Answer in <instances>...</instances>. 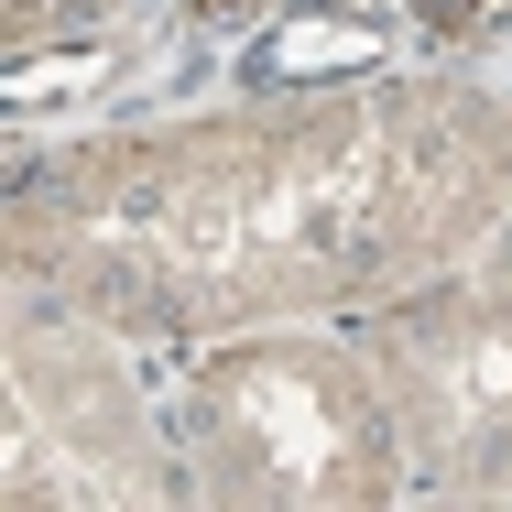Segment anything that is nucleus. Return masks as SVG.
Segmentation results:
<instances>
[{
    "mask_svg": "<svg viewBox=\"0 0 512 512\" xmlns=\"http://www.w3.org/2000/svg\"><path fill=\"white\" fill-rule=\"evenodd\" d=\"M512 218V99L382 66L295 99H218L11 153V284L142 349L371 316Z\"/></svg>",
    "mask_w": 512,
    "mask_h": 512,
    "instance_id": "1",
    "label": "nucleus"
},
{
    "mask_svg": "<svg viewBox=\"0 0 512 512\" xmlns=\"http://www.w3.org/2000/svg\"><path fill=\"white\" fill-rule=\"evenodd\" d=\"M175 436L207 512H382L414 502L404 414L360 327H240L175 360Z\"/></svg>",
    "mask_w": 512,
    "mask_h": 512,
    "instance_id": "2",
    "label": "nucleus"
},
{
    "mask_svg": "<svg viewBox=\"0 0 512 512\" xmlns=\"http://www.w3.org/2000/svg\"><path fill=\"white\" fill-rule=\"evenodd\" d=\"M142 360H153L142 338H120L99 316L11 284V425H0L11 436L0 447L11 512H55V502L164 512V502H197L175 404L153 393Z\"/></svg>",
    "mask_w": 512,
    "mask_h": 512,
    "instance_id": "3",
    "label": "nucleus"
},
{
    "mask_svg": "<svg viewBox=\"0 0 512 512\" xmlns=\"http://www.w3.org/2000/svg\"><path fill=\"white\" fill-rule=\"evenodd\" d=\"M382 393L404 414L414 491L436 502H512V295L469 251L458 273H425L414 295L349 316Z\"/></svg>",
    "mask_w": 512,
    "mask_h": 512,
    "instance_id": "4",
    "label": "nucleus"
},
{
    "mask_svg": "<svg viewBox=\"0 0 512 512\" xmlns=\"http://www.w3.org/2000/svg\"><path fill=\"white\" fill-rule=\"evenodd\" d=\"M404 11H371V0H273L262 33H240V99H295V88H349V77H382L404 66Z\"/></svg>",
    "mask_w": 512,
    "mask_h": 512,
    "instance_id": "5",
    "label": "nucleus"
},
{
    "mask_svg": "<svg viewBox=\"0 0 512 512\" xmlns=\"http://www.w3.org/2000/svg\"><path fill=\"white\" fill-rule=\"evenodd\" d=\"M120 11H131V0H0V66H11V55H44V44H88Z\"/></svg>",
    "mask_w": 512,
    "mask_h": 512,
    "instance_id": "6",
    "label": "nucleus"
},
{
    "mask_svg": "<svg viewBox=\"0 0 512 512\" xmlns=\"http://www.w3.org/2000/svg\"><path fill=\"white\" fill-rule=\"evenodd\" d=\"M414 44H480V33H502L512 0H404Z\"/></svg>",
    "mask_w": 512,
    "mask_h": 512,
    "instance_id": "7",
    "label": "nucleus"
},
{
    "mask_svg": "<svg viewBox=\"0 0 512 512\" xmlns=\"http://www.w3.org/2000/svg\"><path fill=\"white\" fill-rule=\"evenodd\" d=\"M273 0H175V33H262Z\"/></svg>",
    "mask_w": 512,
    "mask_h": 512,
    "instance_id": "8",
    "label": "nucleus"
},
{
    "mask_svg": "<svg viewBox=\"0 0 512 512\" xmlns=\"http://www.w3.org/2000/svg\"><path fill=\"white\" fill-rule=\"evenodd\" d=\"M480 262H491V284H502V295H512V218H502V229H491V240H480Z\"/></svg>",
    "mask_w": 512,
    "mask_h": 512,
    "instance_id": "9",
    "label": "nucleus"
}]
</instances>
